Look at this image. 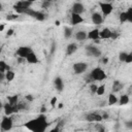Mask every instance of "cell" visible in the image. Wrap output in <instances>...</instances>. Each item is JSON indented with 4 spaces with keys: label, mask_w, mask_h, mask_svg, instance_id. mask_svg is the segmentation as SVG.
Segmentation results:
<instances>
[{
    "label": "cell",
    "mask_w": 132,
    "mask_h": 132,
    "mask_svg": "<svg viewBox=\"0 0 132 132\" xmlns=\"http://www.w3.org/2000/svg\"><path fill=\"white\" fill-rule=\"evenodd\" d=\"M48 125L50 124L47 122L46 116L43 113H40L36 118L31 119L28 122H26L24 124V127L31 132H45Z\"/></svg>",
    "instance_id": "obj_1"
},
{
    "label": "cell",
    "mask_w": 132,
    "mask_h": 132,
    "mask_svg": "<svg viewBox=\"0 0 132 132\" xmlns=\"http://www.w3.org/2000/svg\"><path fill=\"white\" fill-rule=\"evenodd\" d=\"M90 78L94 81H102L106 78V73L102 68L95 67L90 73Z\"/></svg>",
    "instance_id": "obj_2"
},
{
    "label": "cell",
    "mask_w": 132,
    "mask_h": 132,
    "mask_svg": "<svg viewBox=\"0 0 132 132\" xmlns=\"http://www.w3.org/2000/svg\"><path fill=\"white\" fill-rule=\"evenodd\" d=\"M13 127V122H12V119L9 117V116H4L2 119H1V122H0V128L2 131H5V132H9Z\"/></svg>",
    "instance_id": "obj_3"
},
{
    "label": "cell",
    "mask_w": 132,
    "mask_h": 132,
    "mask_svg": "<svg viewBox=\"0 0 132 132\" xmlns=\"http://www.w3.org/2000/svg\"><path fill=\"white\" fill-rule=\"evenodd\" d=\"M25 14H28L34 19H36L37 21H44L45 20V14L42 12V11H38V10H34L33 8H28V9H25L24 11Z\"/></svg>",
    "instance_id": "obj_4"
},
{
    "label": "cell",
    "mask_w": 132,
    "mask_h": 132,
    "mask_svg": "<svg viewBox=\"0 0 132 132\" xmlns=\"http://www.w3.org/2000/svg\"><path fill=\"white\" fill-rule=\"evenodd\" d=\"M99 6H100V9H101V14L102 16H107L109 15L111 12H112V9H113V6L111 3L109 2H100L99 3Z\"/></svg>",
    "instance_id": "obj_5"
},
{
    "label": "cell",
    "mask_w": 132,
    "mask_h": 132,
    "mask_svg": "<svg viewBox=\"0 0 132 132\" xmlns=\"http://www.w3.org/2000/svg\"><path fill=\"white\" fill-rule=\"evenodd\" d=\"M72 69H73V72L75 74H81V73L87 71L88 64L85 62H77V63H74L72 65Z\"/></svg>",
    "instance_id": "obj_6"
},
{
    "label": "cell",
    "mask_w": 132,
    "mask_h": 132,
    "mask_svg": "<svg viewBox=\"0 0 132 132\" xmlns=\"http://www.w3.org/2000/svg\"><path fill=\"white\" fill-rule=\"evenodd\" d=\"M86 53H87L88 56L95 57V58H99L101 56L100 50L96 45H93V44H90V45H87L86 46Z\"/></svg>",
    "instance_id": "obj_7"
},
{
    "label": "cell",
    "mask_w": 132,
    "mask_h": 132,
    "mask_svg": "<svg viewBox=\"0 0 132 132\" xmlns=\"http://www.w3.org/2000/svg\"><path fill=\"white\" fill-rule=\"evenodd\" d=\"M85 119L87 122H90V123H100L101 121H103L102 116L97 112H90V113L86 114Z\"/></svg>",
    "instance_id": "obj_8"
},
{
    "label": "cell",
    "mask_w": 132,
    "mask_h": 132,
    "mask_svg": "<svg viewBox=\"0 0 132 132\" xmlns=\"http://www.w3.org/2000/svg\"><path fill=\"white\" fill-rule=\"evenodd\" d=\"M86 8L85 5L80 2H74L71 6V13H75V14H81L82 12H85Z\"/></svg>",
    "instance_id": "obj_9"
},
{
    "label": "cell",
    "mask_w": 132,
    "mask_h": 132,
    "mask_svg": "<svg viewBox=\"0 0 132 132\" xmlns=\"http://www.w3.org/2000/svg\"><path fill=\"white\" fill-rule=\"evenodd\" d=\"M32 52L31 47L30 46H20L18 50H16V56L19 58H22V59H26V57Z\"/></svg>",
    "instance_id": "obj_10"
},
{
    "label": "cell",
    "mask_w": 132,
    "mask_h": 132,
    "mask_svg": "<svg viewBox=\"0 0 132 132\" xmlns=\"http://www.w3.org/2000/svg\"><path fill=\"white\" fill-rule=\"evenodd\" d=\"M91 20H92V23H93V24H95V25H101V24L103 23L104 18L102 16V14H101L100 12L95 11V12L92 13Z\"/></svg>",
    "instance_id": "obj_11"
},
{
    "label": "cell",
    "mask_w": 132,
    "mask_h": 132,
    "mask_svg": "<svg viewBox=\"0 0 132 132\" xmlns=\"http://www.w3.org/2000/svg\"><path fill=\"white\" fill-rule=\"evenodd\" d=\"M3 109H4V114L5 116H10L11 113H14L18 111L16 109V105H11L8 102L3 104Z\"/></svg>",
    "instance_id": "obj_12"
},
{
    "label": "cell",
    "mask_w": 132,
    "mask_h": 132,
    "mask_svg": "<svg viewBox=\"0 0 132 132\" xmlns=\"http://www.w3.org/2000/svg\"><path fill=\"white\" fill-rule=\"evenodd\" d=\"M54 87L58 92H62L64 89V81L60 76H56L54 79Z\"/></svg>",
    "instance_id": "obj_13"
},
{
    "label": "cell",
    "mask_w": 132,
    "mask_h": 132,
    "mask_svg": "<svg viewBox=\"0 0 132 132\" xmlns=\"http://www.w3.org/2000/svg\"><path fill=\"white\" fill-rule=\"evenodd\" d=\"M112 34V31L109 28H103L101 31H99V37L101 39H110Z\"/></svg>",
    "instance_id": "obj_14"
},
{
    "label": "cell",
    "mask_w": 132,
    "mask_h": 132,
    "mask_svg": "<svg viewBox=\"0 0 132 132\" xmlns=\"http://www.w3.org/2000/svg\"><path fill=\"white\" fill-rule=\"evenodd\" d=\"M26 61H27V63H29V64H37L38 62H39V59H38V57H37V55L32 51L27 57H26V59H25Z\"/></svg>",
    "instance_id": "obj_15"
},
{
    "label": "cell",
    "mask_w": 132,
    "mask_h": 132,
    "mask_svg": "<svg viewBox=\"0 0 132 132\" xmlns=\"http://www.w3.org/2000/svg\"><path fill=\"white\" fill-rule=\"evenodd\" d=\"M84 22V18L80 14H75V13H71V19H70V23L73 26H76L78 24H81Z\"/></svg>",
    "instance_id": "obj_16"
},
{
    "label": "cell",
    "mask_w": 132,
    "mask_h": 132,
    "mask_svg": "<svg viewBox=\"0 0 132 132\" xmlns=\"http://www.w3.org/2000/svg\"><path fill=\"white\" fill-rule=\"evenodd\" d=\"M87 38L95 40V41H99L100 37H99V30L98 29H93L90 32L87 33Z\"/></svg>",
    "instance_id": "obj_17"
},
{
    "label": "cell",
    "mask_w": 132,
    "mask_h": 132,
    "mask_svg": "<svg viewBox=\"0 0 132 132\" xmlns=\"http://www.w3.org/2000/svg\"><path fill=\"white\" fill-rule=\"evenodd\" d=\"M77 51V44L75 42H71L66 46V55L70 56L72 54H74Z\"/></svg>",
    "instance_id": "obj_18"
},
{
    "label": "cell",
    "mask_w": 132,
    "mask_h": 132,
    "mask_svg": "<svg viewBox=\"0 0 132 132\" xmlns=\"http://www.w3.org/2000/svg\"><path fill=\"white\" fill-rule=\"evenodd\" d=\"M87 33H88V32H86V31H84V30H79V31L75 32L74 37H75V39H76L77 41H84V40L87 39Z\"/></svg>",
    "instance_id": "obj_19"
},
{
    "label": "cell",
    "mask_w": 132,
    "mask_h": 132,
    "mask_svg": "<svg viewBox=\"0 0 132 132\" xmlns=\"http://www.w3.org/2000/svg\"><path fill=\"white\" fill-rule=\"evenodd\" d=\"M118 101H119V97H117V95L114 93H110L108 95V99H107L108 105H114L118 103Z\"/></svg>",
    "instance_id": "obj_20"
},
{
    "label": "cell",
    "mask_w": 132,
    "mask_h": 132,
    "mask_svg": "<svg viewBox=\"0 0 132 132\" xmlns=\"http://www.w3.org/2000/svg\"><path fill=\"white\" fill-rule=\"evenodd\" d=\"M129 101H130V97H129V95L124 94V95H121V96L119 97V101H118V103H119L120 105H126V104L129 103Z\"/></svg>",
    "instance_id": "obj_21"
},
{
    "label": "cell",
    "mask_w": 132,
    "mask_h": 132,
    "mask_svg": "<svg viewBox=\"0 0 132 132\" xmlns=\"http://www.w3.org/2000/svg\"><path fill=\"white\" fill-rule=\"evenodd\" d=\"M18 6H20L21 8H23L24 9V11H25V9H28V8H30V6L32 5V1H19V2H16L15 3Z\"/></svg>",
    "instance_id": "obj_22"
},
{
    "label": "cell",
    "mask_w": 132,
    "mask_h": 132,
    "mask_svg": "<svg viewBox=\"0 0 132 132\" xmlns=\"http://www.w3.org/2000/svg\"><path fill=\"white\" fill-rule=\"evenodd\" d=\"M123 88V85L120 80H114L113 81V85H112V93H117L119 91H121Z\"/></svg>",
    "instance_id": "obj_23"
},
{
    "label": "cell",
    "mask_w": 132,
    "mask_h": 132,
    "mask_svg": "<svg viewBox=\"0 0 132 132\" xmlns=\"http://www.w3.org/2000/svg\"><path fill=\"white\" fill-rule=\"evenodd\" d=\"M8 70H10L9 65H8L5 61L0 60V71H1V72H3V73H5V72H6V71H8Z\"/></svg>",
    "instance_id": "obj_24"
},
{
    "label": "cell",
    "mask_w": 132,
    "mask_h": 132,
    "mask_svg": "<svg viewBox=\"0 0 132 132\" xmlns=\"http://www.w3.org/2000/svg\"><path fill=\"white\" fill-rule=\"evenodd\" d=\"M14 77H15V73H14V71H12V70H8V71L5 72V79H6L7 81H12V80L14 79Z\"/></svg>",
    "instance_id": "obj_25"
},
{
    "label": "cell",
    "mask_w": 132,
    "mask_h": 132,
    "mask_svg": "<svg viewBox=\"0 0 132 132\" xmlns=\"http://www.w3.org/2000/svg\"><path fill=\"white\" fill-rule=\"evenodd\" d=\"M18 99H19V96H18V95L7 96L8 103H9V104H11V105H16V104H18Z\"/></svg>",
    "instance_id": "obj_26"
},
{
    "label": "cell",
    "mask_w": 132,
    "mask_h": 132,
    "mask_svg": "<svg viewBox=\"0 0 132 132\" xmlns=\"http://www.w3.org/2000/svg\"><path fill=\"white\" fill-rule=\"evenodd\" d=\"M72 36V28H70V27H65L64 28V37L66 38V39H68V38H70Z\"/></svg>",
    "instance_id": "obj_27"
},
{
    "label": "cell",
    "mask_w": 132,
    "mask_h": 132,
    "mask_svg": "<svg viewBox=\"0 0 132 132\" xmlns=\"http://www.w3.org/2000/svg\"><path fill=\"white\" fill-rule=\"evenodd\" d=\"M104 93H105V85H100V86H98V87H97L96 94H97L98 96H102V95H104Z\"/></svg>",
    "instance_id": "obj_28"
},
{
    "label": "cell",
    "mask_w": 132,
    "mask_h": 132,
    "mask_svg": "<svg viewBox=\"0 0 132 132\" xmlns=\"http://www.w3.org/2000/svg\"><path fill=\"white\" fill-rule=\"evenodd\" d=\"M119 19H120V23H121V24L126 23V22H127V15H126V11H122V12L120 13Z\"/></svg>",
    "instance_id": "obj_29"
},
{
    "label": "cell",
    "mask_w": 132,
    "mask_h": 132,
    "mask_svg": "<svg viewBox=\"0 0 132 132\" xmlns=\"http://www.w3.org/2000/svg\"><path fill=\"white\" fill-rule=\"evenodd\" d=\"M126 15H127V22L132 23V7L128 8V10L126 11Z\"/></svg>",
    "instance_id": "obj_30"
},
{
    "label": "cell",
    "mask_w": 132,
    "mask_h": 132,
    "mask_svg": "<svg viewBox=\"0 0 132 132\" xmlns=\"http://www.w3.org/2000/svg\"><path fill=\"white\" fill-rule=\"evenodd\" d=\"M127 55H128L127 52H124V51H123V52H120V54H119V60H120L121 62H125Z\"/></svg>",
    "instance_id": "obj_31"
},
{
    "label": "cell",
    "mask_w": 132,
    "mask_h": 132,
    "mask_svg": "<svg viewBox=\"0 0 132 132\" xmlns=\"http://www.w3.org/2000/svg\"><path fill=\"white\" fill-rule=\"evenodd\" d=\"M97 85L96 84H91L90 85V91L92 94H96V91H97Z\"/></svg>",
    "instance_id": "obj_32"
},
{
    "label": "cell",
    "mask_w": 132,
    "mask_h": 132,
    "mask_svg": "<svg viewBox=\"0 0 132 132\" xmlns=\"http://www.w3.org/2000/svg\"><path fill=\"white\" fill-rule=\"evenodd\" d=\"M125 63H127V64L132 63V53H128V55L126 57V60H125Z\"/></svg>",
    "instance_id": "obj_33"
},
{
    "label": "cell",
    "mask_w": 132,
    "mask_h": 132,
    "mask_svg": "<svg viewBox=\"0 0 132 132\" xmlns=\"http://www.w3.org/2000/svg\"><path fill=\"white\" fill-rule=\"evenodd\" d=\"M57 101H58V98H57L56 96H54V97L50 100V104H51V106L55 107V106H56V104H57Z\"/></svg>",
    "instance_id": "obj_34"
},
{
    "label": "cell",
    "mask_w": 132,
    "mask_h": 132,
    "mask_svg": "<svg viewBox=\"0 0 132 132\" xmlns=\"http://www.w3.org/2000/svg\"><path fill=\"white\" fill-rule=\"evenodd\" d=\"M18 16H19L18 14H9V15L6 16V20L7 21H13V20H16Z\"/></svg>",
    "instance_id": "obj_35"
},
{
    "label": "cell",
    "mask_w": 132,
    "mask_h": 132,
    "mask_svg": "<svg viewBox=\"0 0 132 132\" xmlns=\"http://www.w3.org/2000/svg\"><path fill=\"white\" fill-rule=\"evenodd\" d=\"M50 5H51V2L50 1H43L41 3V7L42 8H47V7H50Z\"/></svg>",
    "instance_id": "obj_36"
},
{
    "label": "cell",
    "mask_w": 132,
    "mask_h": 132,
    "mask_svg": "<svg viewBox=\"0 0 132 132\" xmlns=\"http://www.w3.org/2000/svg\"><path fill=\"white\" fill-rule=\"evenodd\" d=\"M25 99H26L27 101H29V102H32V101L34 100V96H32V95L29 94V95H26V96H25Z\"/></svg>",
    "instance_id": "obj_37"
},
{
    "label": "cell",
    "mask_w": 132,
    "mask_h": 132,
    "mask_svg": "<svg viewBox=\"0 0 132 132\" xmlns=\"http://www.w3.org/2000/svg\"><path fill=\"white\" fill-rule=\"evenodd\" d=\"M48 132H60V129H59V126L57 125L56 127H54L53 129H51Z\"/></svg>",
    "instance_id": "obj_38"
},
{
    "label": "cell",
    "mask_w": 132,
    "mask_h": 132,
    "mask_svg": "<svg viewBox=\"0 0 132 132\" xmlns=\"http://www.w3.org/2000/svg\"><path fill=\"white\" fill-rule=\"evenodd\" d=\"M13 32H14L13 29H11V28L8 29V30H7V33H6V36H7V37H8V36H11V35L13 34Z\"/></svg>",
    "instance_id": "obj_39"
},
{
    "label": "cell",
    "mask_w": 132,
    "mask_h": 132,
    "mask_svg": "<svg viewBox=\"0 0 132 132\" xmlns=\"http://www.w3.org/2000/svg\"><path fill=\"white\" fill-rule=\"evenodd\" d=\"M126 127H128V128H132V122H131V121L126 122Z\"/></svg>",
    "instance_id": "obj_40"
},
{
    "label": "cell",
    "mask_w": 132,
    "mask_h": 132,
    "mask_svg": "<svg viewBox=\"0 0 132 132\" xmlns=\"http://www.w3.org/2000/svg\"><path fill=\"white\" fill-rule=\"evenodd\" d=\"M118 37V34H117V32H112V34H111V39H116Z\"/></svg>",
    "instance_id": "obj_41"
},
{
    "label": "cell",
    "mask_w": 132,
    "mask_h": 132,
    "mask_svg": "<svg viewBox=\"0 0 132 132\" xmlns=\"http://www.w3.org/2000/svg\"><path fill=\"white\" fill-rule=\"evenodd\" d=\"M4 78H5V73H3V72L0 71V80H2Z\"/></svg>",
    "instance_id": "obj_42"
},
{
    "label": "cell",
    "mask_w": 132,
    "mask_h": 132,
    "mask_svg": "<svg viewBox=\"0 0 132 132\" xmlns=\"http://www.w3.org/2000/svg\"><path fill=\"white\" fill-rule=\"evenodd\" d=\"M4 27H5L4 24H1V25H0V32H2V31L4 30Z\"/></svg>",
    "instance_id": "obj_43"
},
{
    "label": "cell",
    "mask_w": 132,
    "mask_h": 132,
    "mask_svg": "<svg viewBox=\"0 0 132 132\" xmlns=\"http://www.w3.org/2000/svg\"><path fill=\"white\" fill-rule=\"evenodd\" d=\"M40 111H41V113H43V112H45V111H46V108H45L44 106H42V108L40 109Z\"/></svg>",
    "instance_id": "obj_44"
},
{
    "label": "cell",
    "mask_w": 132,
    "mask_h": 132,
    "mask_svg": "<svg viewBox=\"0 0 132 132\" xmlns=\"http://www.w3.org/2000/svg\"><path fill=\"white\" fill-rule=\"evenodd\" d=\"M102 62H103V64H106V63L108 62V59H107V58H104V59L102 60Z\"/></svg>",
    "instance_id": "obj_45"
},
{
    "label": "cell",
    "mask_w": 132,
    "mask_h": 132,
    "mask_svg": "<svg viewBox=\"0 0 132 132\" xmlns=\"http://www.w3.org/2000/svg\"><path fill=\"white\" fill-rule=\"evenodd\" d=\"M102 119H103V120H105V119H108V114H106V113H104V114L102 116Z\"/></svg>",
    "instance_id": "obj_46"
},
{
    "label": "cell",
    "mask_w": 132,
    "mask_h": 132,
    "mask_svg": "<svg viewBox=\"0 0 132 132\" xmlns=\"http://www.w3.org/2000/svg\"><path fill=\"white\" fill-rule=\"evenodd\" d=\"M58 108H60V109L63 108V103H59V104H58Z\"/></svg>",
    "instance_id": "obj_47"
},
{
    "label": "cell",
    "mask_w": 132,
    "mask_h": 132,
    "mask_svg": "<svg viewBox=\"0 0 132 132\" xmlns=\"http://www.w3.org/2000/svg\"><path fill=\"white\" fill-rule=\"evenodd\" d=\"M55 25H56V26H60V21H56V22H55Z\"/></svg>",
    "instance_id": "obj_48"
},
{
    "label": "cell",
    "mask_w": 132,
    "mask_h": 132,
    "mask_svg": "<svg viewBox=\"0 0 132 132\" xmlns=\"http://www.w3.org/2000/svg\"><path fill=\"white\" fill-rule=\"evenodd\" d=\"M3 10V5H2V3L0 2V11H2Z\"/></svg>",
    "instance_id": "obj_49"
},
{
    "label": "cell",
    "mask_w": 132,
    "mask_h": 132,
    "mask_svg": "<svg viewBox=\"0 0 132 132\" xmlns=\"http://www.w3.org/2000/svg\"><path fill=\"white\" fill-rule=\"evenodd\" d=\"M0 108H3V104H2V102L0 101Z\"/></svg>",
    "instance_id": "obj_50"
},
{
    "label": "cell",
    "mask_w": 132,
    "mask_h": 132,
    "mask_svg": "<svg viewBox=\"0 0 132 132\" xmlns=\"http://www.w3.org/2000/svg\"><path fill=\"white\" fill-rule=\"evenodd\" d=\"M0 53H1V48H0Z\"/></svg>",
    "instance_id": "obj_51"
}]
</instances>
